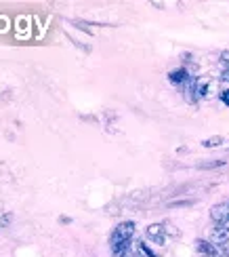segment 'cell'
<instances>
[{"mask_svg": "<svg viewBox=\"0 0 229 257\" xmlns=\"http://www.w3.org/2000/svg\"><path fill=\"white\" fill-rule=\"evenodd\" d=\"M210 219L214 221V226H229V202H221L210 209Z\"/></svg>", "mask_w": 229, "mask_h": 257, "instance_id": "obj_1", "label": "cell"}, {"mask_svg": "<svg viewBox=\"0 0 229 257\" xmlns=\"http://www.w3.org/2000/svg\"><path fill=\"white\" fill-rule=\"evenodd\" d=\"M208 240L212 244H216V247H225V244H229V226H214Z\"/></svg>", "mask_w": 229, "mask_h": 257, "instance_id": "obj_2", "label": "cell"}, {"mask_svg": "<svg viewBox=\"0 0 229 257\" xmlns=\"http://www.w3.org/2000/svg\"><path fill=\"white\" fill-rule=\"evenodd\" d=\"M145 236L149 240H154L156 244H162L166 240V230H164V223H151V226H147L145 230Z\"/></svg>", "mask_w": 229, "mask_h": 257, "instance_id": "obj_3", "label": "cell"}, {"mask_svg": "<svg viewBox=\"0 0 229 257\" xmlns=\"http://www.w3.org/2000/svg\"><path fill=\"white\" fill-rule=\"evenodd\" d=\"M195 249H198V253L202 257H206V255H221V249L216 247V244H212L210 240H204V238L195 240Z\"/></svg>", "mask_w": 229, "mask_h": 257, "instance_id": "obj_4", "label": "cell"}, {"mask_svg": "<svg viewBox=\"0 0 229 257\" xmlns=\"http://www.w3.org/2000/svg\"><path fill=\"white\" fill-rule=\"evenodd\" d=\"M189 78H191V74L187 72V68H177V70L168 72V80H170L172 84H185Z\"/></svg>", "mask_w": 229, "mask_h": 257, "instance_id": "obj_5", "label": "cell"}, {"mask_svg": "<svg viewBox=\"0 0 229 257\" xmlns=\"http://www.w3.org/2000/svg\"><path fill=\"white\" fill-rule=\"evenodd\" d=\"M210 80L208 78H195V99H204L208 95Z\"/></svg>", "mask_w": 229, "mask_h": 257, "instance_id": "obj_6", "label": "cell"}, {"mask_svg": "<svg viewBox=\"0 0 229 257\" xmlns=\"http://www.w3.org/2000/svg\"><path fill=\"white\" fill-rule=\"evenodd\" d=\"M225 165V160L221 158H212V160H204V163H198V169L200 171H210V169H219Z\"/></svg>", "mask_w": 229, "mask_h": 257, "instance_id": "obj_7", "label": "cell"}, {"mask_svg": "<svg viewBox=\"0 0 229 257\" xmlns=\"http://www.w3.org/2000/svg\"><path fill=\"white\" fill-rule=\"evenodd\" d=\"M221 144H223V137H221V135L208 137V139H204V142H202L204 148H216V146H221Z\"/></svg>", "mask_w": 229, "mask_h": 257, "instance_id": "obj_8", "label": "cell"}, {"mask_svg": "<svg viewBox=\"0 0 229 257\" xmlns=\"http://www.w3.org/2000/svg\"><path fill=\"white\" fill-rule=\"evenodd\" d=\"M11 221H13V213H5V215H0V230H7L11 226Z\"/></svg>", "mask_w": 229, "mask_h": 257, "instance_id": "obj_9", "label": "cell"}, {"mask_svg": "<svg viewBox=\"0 0 229 257\" xmlns=\"http://www.w3.org/2000/svg\"><path fill=\"white\" fill-rule=\"evenodd\" d=\"M164 230H166V234H170V236H179V230L174 228L170 221H164Z\"/></svg>", "mask_w": 229, "mask_h": 257, "instance_id": "obj_10", "label": "cell"}, {"mask_svg": "<svg viewBox=\"0 0 229 257\" xmlns=\"http://www.w3.org/2000/svg\"><path fill=\"white\" fill-rule=\"evenodd\" d=\"M193 200H177V202H170L168 207H191Z\"/></svg>", "mask_w": 229, "mask_h": 257, "instance_id": "obj_11", "label": "cell"}, {"mask_svg": "<svg viewBox=\"0 0 229 257\" xmlns=\"http://www.w3.org/2000/svg\"><path fill=\"white\" fill-rule=\"evenodd\" d=\"M221 101H223L225 105H229V89H225V91H221Z\"/></svg>", "mask_w": 229, "mask_h": 257, "instance_id": "obj_12", "label": "cell"}, {"mask_svg": "<svg viewBox=\"0 0 229 257\" xmlns=\"http://www.w3.org/2000/svg\"><path fill=\"white\" fill-rule=\"evenodd\" d=\"M219 57H221L223 63H227V66H229V49H227V51H221V55H219Z\"/></svg>", "mask_w": 229, "mask_h": 257, "instance_id": "obj_13", "label": "cell"}, {"mask_svg": "<svg viewBox=\"0 0 229 257\" xmlns=\"http://www.w3.org/2000/svg\"><path fill=\"white\" fill-rule=\"evenodd\" d=\"M221 80L229 82V68H225V70H223V74H221Z\"/></svg>", "mask_w": 229, "mask_h": 257, "instance_id": "obj_14", "label": "cell"}, {"mask_svg": "<svg viewBox=\"0 0 229 257\" xmlns=\"http://www.w3.org/2000/svg\"><path fill=\"white\" fill-rule=\"evenodd\" d=\"M206 257H221V255H206Z\"/></svg>", "mask_w": 229, "mask_h": 257, "instance_id": "obj_15", "label": "cell"}]
</instances>
